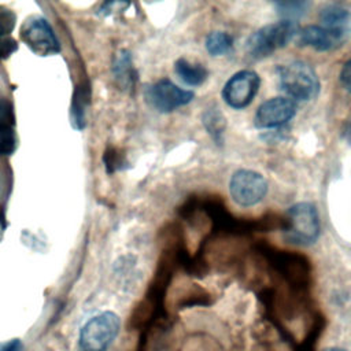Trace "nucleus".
Wrapping results in <instances>:
<instances>
[{
    "label": "nucleus",
    "mask_w": 351,
    "mask_h": 351,
    "mask_svg": "<svg viewBox=\"0 0 351 351\" xmlns=\"http://www.w3.org/2000/svg\"><path fill=\"white\" fill-rule=\"evenodd\" d=\"M281 89L292 99L308 101L319 92V80L314 69L303 60H292L277 67Z\"/></svg>",
    "instance_id": "nucleus-1"
},
{
    "label": "nucleus",
    "mask_w": 351,
    "mask_h": 351,
    "mask_svg": "<svg viewBox=\"0 0 351 351\" xmlns=\"http://www.w3.org/2000/svg\"><path fill=\"white\" fill-rule=\"evenodd\" d=\"M299 33L293 21H278L269 23L250 36L245 44L247 53L256 60L270 56L274 51L287 47Z\"/></svg>",
    "instance_id": "nucleus-2"
},
{
    "label": "nucleus",
    "mask_w": 351,
    "mask_h": 351,
    "mask_svg": "<svg viewBox=\"0 0 351 351\" xmlns=\"http://www.w3.org/2000/svg\"><path fill=\"white\" fill-rule=\"evenodd\" d=\"M121 319L114 311H103L89 318L78 336L80 351H107L117 339Z\"/></svg>",
    "instance_id": "nucleus-3"
},
{
    "label": "nucleus",
    "mask_w": 351,
    "mask_h": 351,
    "mask_svg": "<svg viewBox=\"0 0 351 351\" xmlns=\"http://www.w3.org/2000/svg\"><path fill=\"white\" fill-rule=\"evenodd\" d=\"M319 236V218L314 204L302 202L288 208V226L284 237L296 245H311Z\"/></svg>",
    "instance_id": "nucleus-4"
},
{
    "label": "nucleus",
    "mask_w": 351,
    "mask_h": 351,
    "mask_svg": "<svg viewBox=\"0 0 351 351\" xmlns=\"http://www.w3.org/2000/svg\"><path fill=\"white\" fill-rule=\"evenodd\" d=\"M21 40L38 56H51L60 52L59 40L49 22L38 15H32L22 23Z\"/></svg>",
    "instance_id": "nucleus-5"
},
{
    "label": "nucleus",
    "mask_w": 351,
    "mask_h": 351,
    "mask_svg": "<svg viewBox=\"0 0 351 351\" xmlns=\"http://www.w3.org/2000/svg\"><path fill=\"white\" fill-rule=\"evenodd\" d=\"M147 103L159 112H171L193 100V92L176 85L167 78H162L144 90Z\"/></svg>",
    "instance_id": "nucleus-6"
},
{
    "label": "nucleus",
    "mask_w": 351,
    "mask_h": 351,
    "mask_svg": "<svg viewBox=\"0 0 351 351\" xmlns=\"http://www.w3.org/2000/svg\"><path fill=\"white\" fill-rule=\"evenodd\" d=\"M229 192L237 204L250 207L258 204L266 196L267 182L261 173L240 169L230 178Z\"/></svg>",
    "instance_id": "nucleus-7"
},
{
    "label": "nucleus",
    "mask_w": 351,
    "mask_h": 351,
    "mask_svg": "<svg viewBox=\"0 0 351 351\" xmlns=\"http://www.w3.org/2000/svg\"><path fill=\"white\" fill-rule=\"evenodd\" d=\"M261 85L259 75L252 70H241L233 74L222 89L223 100L236 110H241L251 104Z\"/></svg>",
    "instance_id": "nucleus-8"
},
{
    "label": "nucleus",
    "mask_w": 351,
    "mask_h": 351,
    "mask_svg": "<svg viewBox=\"0 0 351 351\" xmlns=\"http://www.w3.org/2000/svg\"><path fill=\"white\" fill-rule=\"evenodd\" d=\"M296 114V104L288 97H271L263 101L254 118L258 129H271L284 125Z\"/></svg>",
    "instance_id": "nucleus-9"
},
{
    "label": "nucleus",
    "mask_w": 351,
    "mask_h": 351,
    "mask_svg": "<svg viewBox=\"0 0 351 351\" xmlns=\"http://www.w3.org/2000/svg\"><path fill=\"white\" fill-rule=\"evenodd\" d=\"M296 37H298L299 45L310 47L321 52L336 49L348 40L347 37L337 34L335 32H330L324 26H318V25H310L303 27L302 30H299Z\"/></svg>",
    "instance_id": "nucleus-10"
},
{
    "label": "nucleus",
    "mask_w": 351,
    "mask_h": 351,
    "mask_svg": "<svg viewBox=\"0 0 351 351\" xmlns=\"http://www.w3.org/2000/svg\"><path fill=\"white\" fill-rule=\"evenodd\" d=\"M319 21L324 27L341 34L347 38L351 37V11L340 4H328L319 11Z\"/></svg>",
    "instance_id": "nucleus-11"
},
{
    "label": "nucleus",
    "mask_w": 351,
    "mask_h": 351,
    "mask_svg": "<svg viewBox=\"0 0 351 351\" xmlns=\"http://www.w3.org/2000/svg\"><path fill=\"white\" fill-rule=\"evenodd\" d=\"M112 73H114V77L118 81L119 86H122L123 89L133 88L137 74L133 67V62H132V56H130L129 51L121 49L117 53L114 63H112Z\"/></svg>",
    "instance_id": "nucleus-12"
},
{
    "label": "nucleus",
    "mask_w": 351,
    "mask_h": 351,
    "mask_svg": "<svg viewBox=\"0 0 351 351\" xmlns=\"http://www.w3.org/2000/svg\"><path fill=\"white\" fill-rule=\"evenodd\" d=\"M174 71L189 86L202 85L208 75V71L204 66L199 63H191L185 58H180L176 60Z\"/></svg>",
    "instance_id": "nucleus-13"
},
{
    "label": "nucleus",
    "mask_w": 351,
    "mask_h": 351,
    "mask_svg": "<svg viewBox=\"0 0 351 351\" xmlns=\"http://www.w3.org/2000/svg\"><path fill=\"white\" fill-rule=\"evenodd\" d=\"M88 103H89V92L86 86H77L73 96V103H71V122H73V126L78 130H82L86 126Z\"/></svg>",
    "instance_id": "nucleus-14"
},
{
    "label": "nucleus",
    "mask_w": 351,
    "mask_h": 351,
    "mask_svg": "<svg viewBox=\"0 0 351 351\" xmlns=\"http://www.w3.org/2000/svg\"><path fill=\"white\" fill-rule=\"evenodd\" d=\"M233 48V37L226 32H211L206 37V49L213 56L228 55Z\"/></svg>",
    "instance_id": "nucleus-15"
},
{
    "label": "nucleus",
    "mask_w": 351,
    "mask_h": 351,
    "mask_svg": "<svg viewBox=\"0 0 351 351\" xmlns=\"http://www.w3.org/2000/svg\"><path fill=\"white\" fill-rule=\"evenodd\" d=\"M206 130L211 134L213 140L221 144L226 121L218 108H207L202 117Z\"/></svg>",
    "instance_id": "nucleus-16"
},
{
    "label": "nucleus",
    "mask_w": 351,
    "mask_h": 351,
    "mask_svg": "<svg viewBox=\"0 0 351 351\" xmlns=\"http://www.w3.org/2000/svg\"><path fill=\"white\" fill-rule=\"evenodd\" d=\"M311 3L310 1H276L274 7L276 11L278 12V15H281L284 19L287 21H292V19H298L300 16H303L308 8H310Z\"/></svg>",
    "instance_id": "nucleus-17"
},
{
    "label": "nucleus",
    "mask_w": 351,
    "mask_h": 351,
    "mask_svg": "<svg viewBox=\"0 0 351 351\" xmlns=\"http://www.w3.org/2000/svg\"><path fill=\"white\" fill-rule=\"evenodd\" d=\"M16 134L12 125L0 123V155L7 156L16 149Z\"/></svg>",
    "instance_id": "nucleus-18"
},
{
    "label": "nucleus",
    "mask_w": 351,
    "mask_h": 351,
    "mask_svg": "<svg viewBox=\"0 0 351 351\" xmlns=\"http://www.w3.org/2000/svg\"><path fill=\"white\" fill-rule=\"evenodd\" d=\"M16 25V15L12 10L0 5V38H7Z\"/></svg>",
    "instance_id": "nucleus-19"
},
{
    "label": "nucleus",
    "mask_w": 351,
    "mask_h": 351,
    "mask_svg": "<svg viewBox=\"0 0 351 351\" xmlns=\"http://www.w3.org/2000/svg\"><path fill=\"white\" fill-rule=\"evenodd\" d=\"M104 163H106V167H107V173H112V171L119 170L122 167L123 159L121 158V155L115 149H108L104 154Z\"/></svg>",
    "instance_id": "nucleus-20"
},
{
    "label": "nucleus",
    "mask_w": 351,
    "mask_h": 351,
    "mask_svg": "<svg viewBox=\"0 0 351 351\" xmlns=\"http://www.w3.org/2000/svg\"><path fill=\"white\" fill-rule=\"evenodd\" d=\"M0 123L12 125L14 126V110L12 104L4 99L0 97Z\"/></svg>",
    "instance_id": "nucleus-21"
},
{
    "label": "nucleus",
    "mask_w": 351,
    "mask_h": 351,
    "mask_svg": "<svg viewBox=\"0 0 351 351\" xmlns=\"http://www.w3.org/2000/svg\"><path fill=\"white\" fill-rule=\"evenodd\" d=\"M16 43L7 37V38H0V60L7 59L10 55H12L16 51Z\"/></svg>",
    "instance_id": "nucleus-22"
},
{
    "label": "nucleus",
    "mask_w": 351,
    "mask_h": 351,
    "mask_svg": "<svg viewBox=\"0 0 351 351\" xmlns=\"http://www.w3.org/2000/svg\"><path fill=\"white\" fill-rule=\"evenodd\" d=\"M340 82L343 85V88L351 93V59L347 60L340 71Z\"/></svg>",
    "instance_id": "nucleus-23"
},
{
    "label": "nucleus",
    "mask_w": 351,
    "mask_h": 351,
    "mask_svg": "<svg viewBox=\"0 0 351 351\" xmlns=\"http://www.w3.org/2000/svg\"><path fill=\"white\" fill-rule=\"evenodd\" d=\"M0 351H23V343L19 339L0 341Z\"/></svg>",
    "instance_id": "nucleus-24"
},
{
    "label": "nucleus",
    "mask_w": 351,
    "mask_h": 351,
    "mask_svg": "<svg viewBox=\"0 0 351 351\" xmlns=\"http://www.w3.org/2000/svg\"><path fill=\"white\" fill-rule=\"evenodd\" d=\"M4 229H5V225H4L3 219L0 218V241L3 240V236H4Z\"/></svg>",
    "instance_id": "nucleus-25"
},
{
    "label": "nucleus",
    "mask_w": 351,
    "mask_h": 351,
    "mask_svg": "<svg viewBox=\"0 0 351 351\" xmlns=\"http://www.w3.org/2000/svg\"><path fill=\"white\" fill-rule=\"evenodd\" d=\"M322 351H347V350L341 347H328V348H324Z\"/></svg>",
    "instance_id": "nucleus-26"
}]
</instances>
